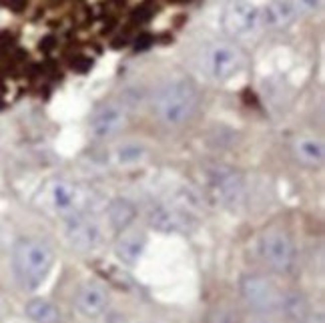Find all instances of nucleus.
<instances>
[{
    "mask_svg": "<svg viewBox=\"0 0 325 323\" xmlns=\"http://www.w3.org/2000/svg\"><path fill=\"white\" fill-rule=\"evenodd\" d=\"M90 67H92V61L90 59H75L73 61V69L79 71V73H86Z\"/></svg>",
    "mask_w": 325,
    "mask_h": 323,
    "instance_id": "obj_21",
    "label": "nucleus"
},
{
    "mask_svg": "<svg viewBox=\"0 0 325 323\" xmlns=\"http://www.w3.org/2000/svg\"><path fill=\"white\" fill-rule=\"evenodd\" d=\"M149 157V151L145 145H139V143H127V145H121L115 149L113 153V161L121 167H133V165H141L145 163Z\"/></svg>",
    "mask_w": 325,
    "mask_h": 323,
    "instance_id": "obj_19",
    "label": "nucleus"
},
{
    "mask_svg": "<svg viewBox=\"0 0 325 323\" xmlns=\"http://www.w3.org/2000/svg\"><path fill=\"white\" fill-rule=\"evenodd\" d=\"M169 205H173V207H177V209L193 215L201 207V197H199V193L193 187L179 183V185H175L171 189V203Z\"/></svg>",
    "mask_w": 325,
    "mask_h": 323,
    "instance_id": "obj_18",
    "label": "nucleus"
},
{
    "mask_svg": "<svg viewBox=\"0 0 325 323\" xmlns=\"http://www.w3.org/2000/svg\"><path fill=\"white\" fill-rule=\"evenodd\" d=\"M28 319H32L34 323H61V311L48 299L42 297H34L26 303L24 307Z\"/></svg>",
    "mask_w": 325,
    "mask_h": 323,
    "instance_id": "obj_17",
    "label": "nucleus"
},
{
    "mask_svg": "<svg viewBox=\"0 0 325 323\" xmlns=\"http://www.w3.org/2000/svg\"><path fill=\"white\" fill-rule=\"evenodd\" d=\"M293 4H299V6H305V8H315L317 6V0H291Z\"/></svg>",
    "mask_w": 325,
    "mask_h": 323,
    "instance_id": "obj_24",
    "label": "nucleus"
},
{
    "mask_svg": "<svg viewBox=\"0 0 325 323\" xmlns=\"http://www.w3.org/2000/svg\"><path fill=\"white\" fill-rule=\"evenodd\" d=\"M223 30L231 36L243 38L253 34L261 24V10L251 0H229L223 10Z\"/></svg>",
    "mask_w": 325,
    "mask_h": 323,
    "instance_id": "obj_8",
    "label": "nucleus"
},
{
    "mask_svg": "<svg viewBox=\"0 0 325 323\" xmlns=\"http://www.w3.org/2000/svg\"><path fill=\"white\" fill-rule=\"evenodd\" d=\"M243 52L229 42H217L205 50V71L217 82H227L235 79L243 71Z\"/></svg>",
    "mask_w": 325,
    "mask_h": 323,
    "instance_id": "obj_6",
    "label": "nucleus"
},
{
    "mask_svg": "<svg viewBox=\"0 0 325 323\" xmlns=\"http://www.w3.org/2000/svg\"><path fill=\"white\" fill-rule=\"evenodd\" d=\"M151 44H153V36H151V34H141V36L137 38L135 48H137V50H147Z\"/></svg>",
    "mask_w": 325,
    "mask_h": 323,
    "instance_id": "obj_22",
    "label": "nucleus"
},
{
    "mask_svg": "<svg viewBox=\"0 0 325 323\" xmlns=\"http://www.w3.org/2000/svg\"><path fill=\"white\" fill-rule=\"evenodd\" d=\"M54 267V251L40 239L22 237L12 249V269L24 291H36Z\"/></svg>",
    "mask_w": 325,
    "mask_h": 323,
    "instance_id": "obj_1",
    "label": "nucleus"
},
{
    "mask_svg": "<svg viewBox=\"0 0 325 323\" xmlns=\"http://www.w3.org/2000/svg\"><path fill=\"white\" fill-rule=\"evenodd\" d=\"M239 291L243 301L253 309L261 313H273L281 311L285 293L275 285L273 279H269L265 275H245L239 283Z\"/></svg>",
    "mask_w": 325,
    "mask_h": 323,
    "instance_id": "obj_4",
    "label": "nucleus"
},
{
    "mask_svg": "<svg viewBox=\"0 0 325 323\" xmlns=\"http://www.w3.org/2000/svg\"><path fill=\"white\" fill-rule=\"evenodd\" d=\"M251 323H265V321H251Z\"/></svg>",
    "mask_w": 325,
    "mask_h": 323,
    "instance_id": "obj_27",
    "label": "nucleus"
},
{
    "mask_svg": "<svg viewBox=\"0 0 325 323\" xmlns=\"http://www.w3.org/2000/svg\"><path fill=\"white\" fill-rule=\"evenodd\" d=\"M295 4L291 0H275L261 12V22L267 26H285L295 18Z\"/></svg>",
    "mask_w": 325,
    "mask_h": 323,
    "instance_id": "obj_15",
    "label": "nucleus"
},
{
    "mask_svg": "<svg viewBox=\"0 0 325 323\" xmlns=\"http://www.w3.org/2000/svg\"><path fill=\"white\" fill-rule=\"evenodd\" d=\"M65 237L73 249L88 253V251H94L100 243V227L90 217H86L84 213H77L67 217Z\"/></svg>",
    "mask_w": 325,
    "mask_h": 323,
    "instance_id": "obj_9",
    "label": "nucleus"
},
{
    "mask_svg": "<svg viewBox=\"0 0 325 323\" xmlns=\"http://www.w3.org/2000/svg\"><path fill=\"white\" fill-rule=\"evenodd\" d=\"M52 46H54V38H52V36H48V38H44V40L40 42V48H42V50H50Z\"/></svg>",
    "mask_w": 325,
    "mask_h": 323,
    "instance_id": "obj_26",
    "label": "nucleus"
},
{
    "mask_svg": "<svg viewBox=\"0 0 325 323\" xmlns=\"http://www.w3.org/2000/svg\"><path fill=\"white\" fill-rule=\"evenodd\" d=\"M207 183L211 193L217 197L221 205L229 209H239L245 199V181L239 171L225 167V165H215L207 171Z\"/></svg>",
    "mask_w": 325,
    "mask_h": 323,
    "instance_id": "obj_7",
    "label": "nucleus"
},
{
    "mask_svg": "<svg viewBox=\"0 0 325 323\" xmlns=\"http://www.w3.org/2000/svg\"><path fill=\"white\" fill-rule=\"evenodd\" d=\"M259 253L263 263L275 273H289L295 265V243L283 229H267L259 239Z\"/></svg>",
    "mask_w": 325,
    "mask_h": 323,
    "instance_id": "obj_3",
    "label": "nucleus"
},
{
    "mask_svg": "<svg viewBox=\"0 0 325 323\" xmlns=\"http://www.w3.org/2000/svg\"><path fill=\"white\" fill-rule=\"evenodd\" d=\"M40 201L50 213L71 217V215L82 213L84 191L67 179H50L40 191Z\"/></svg>",
    "mask_w": 325,
    "mask_h": 323,
    "instance_id": "obj_5",
    "label": "nucleus"
},
{
    "mask_svg": "<svg viewBox=\"0 0 325 323\" xmlns=\"http://www.w3.org/2000/svg\"><path fill=\"white\" fill-rule=\"evenodd\" d=\"M153 102H155L157 117L162 123L169 127H179L187 123L195 113L199 92L189 79H173L159 86Z\"/></svg>",
    "mask_w": 325,
    "mask_h": 323,
    "instance_id": "obj_2",
    "label": "nucleus"
},
{
    "mask_svg": "<svg viewBox=\"0 0 325 323\" xmlns=\"http://www.w3.org/2000/svg\"><path fill=\"white\" fill-rule=\"evenodd\" d=\"M75 307L82 317H100L108 307V291L104 285L88 281L82 283L75 295Z\"/></svg>",
    "mask_w": 325,
    "mask_h": 323,
    "instance_id": "obj_12",
    "label": "nucleus"
},
{
    "mask_svg": "<svg viewBox=\"0 0 325 323\" xmlns=\"http://www.w3.org/2000/svg\"><path fill=\"white\" fill-rule=\"evenodd\" d=\"M149 223L161 233H187L195 221L193 215L173 207V205H157L149 211Z\"/></svg>",
    "mask_w": 325,
    "mask_h": 323,
    "instance_id": "obj_11",
    "label": "nucleus"
},
{
    "mask_svg": "<svg viewBox=\"0 0 325 323\" xmlns=\"http://www.w3.org/2000/svg\"><path fill=\"white\" fill-rule=\"evenodd\" d=\"M137 217V207L129 199H113L106 207V219L115 231H125Z\"/></svg>",
    "mask_w": 325,
    "mask_h": 323,
    "instance_id": "obj_14",
    "label": "nucleus"
},
{
    "mask_svg": "<svg viewBox=\"0 0 325 323\" xmlns=\"http://www.w3.org/2000/svg\"><path fill=\"white\" fill-rule=\"evenodd\" d=\"M295 157L301 165L305 167H319L323 163V143L317 141V139H311V137H303L295 143Z\"/></svg>",
    "mask_w": 325,
    "mask_h": 323,
    "instance_id": "obj_16",
    "label": "nucleus"
},
{
    "mask_svg": "<svg viewBox=\"0 0 325 323\" xmlns=\"http://www.w3.org/2000/svg\"><path fill=\"white\" fill-rule=\"evenodd\" d=\"M149 16H151V12H149V10L145 8V6H141L139 10H135V12H133V18H135V20H139V22H143V20H147Z\"/></svg>",
    "mask_w": 325,
    "mask_h": 323,
    "instance_id": "obj_23",
    "label": "nucleus"
},
{
    "mask_svg": "<svg viewBox=\"0 0 325 323\" xmlns=\"http://www.w3.org/2000/svg\"><path fill=\"white\" fill-rule=\"evenodd\" d=\"M24 4H26V0H8V6L12 8V10H22L24 8Z\"/></svg>",
    "mask_w": 325,
    "mask_h": 323,
    "instance_id": "obj_25",
    "label": "nucleus"
},
{
    "mask_svg": "<svg viewBox=\"0 0 325 323\" xmlns=\"http://www.w3.org/2000/svg\"><path fill=\"white\" fill-rule=\"evenodd\" d=\"M207 323H239V315L229 305H215L207 315Z\"/></svg>",
    "mask_w": 325,
    "mask_h": 323,
    "instance_id": "obj_20",
    "label": "nucleus"
},
{
    "mask_svg": "<svg viewBox=\"0 0 325 323\" xmlns=\"http://www.w3.org/2000/svg\"><path fill=\"white\" fill-rule=\"evenodd\" d=\"M125 125H127V109L117 102L98 106L88 121L90 133L96 139H111L119 135L125 129Z\"/></svg>",
    "mask_w": 325,
    "mask_h": 323,
    "instance_id": "obj_10",
    "label": "nucleus"
},
{
    "mask_svg": "<svg viewBox=\"0 0 325 323\" xmlns=\"http://www.w3.org/2000/svg\"><path fill=\"white\" fill-rule=\"evenodd\" d=\"M147 247V235L143 231H125L115 243V255L125 265H135Z\"/></svg>",
    "mask_w": 325,
    "mask_h": 323,
    "instance_id": "obj_13",
    "label": "nucleus"
}]
</instances>
